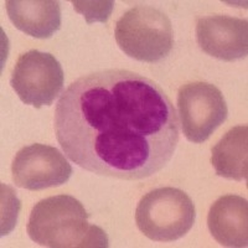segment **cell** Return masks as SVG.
Wrapping results in <instances>:
<instances>
[{
  "label": "cell",
  "instance_id": "cell-7",
  "mask_svg": "<svg viewBox=\"0 0 248 248\" xmlns=\"http://www.w3.org/2000/svg\"><path fill=\"white\" fill-rule=\"evenodd\" d=\"M12 174L16 186L39 191L67 183L72 175V167L59 149L35 143L17 152Z\"/></svg>",
  "mask_w": 248,
  "mask_h": 248
},
{
  "label": "cell",
  "instance_id": "cell-9",
  "mask_svg": "<svg viewBox=\"0 0 248 248\" xmlns=\"http://www.w3.org/2000/svg\"><path fill=\"white\" fill-rule=\"evenodd\" d=\"M207 226L212 237L225 247L248 246V203L238 195H225L210 209Z\"/></svg>",
  "mask_w": 248,
  "mask_h": 248
},
{
  "label": "cell",
  "instance_id": "cell-1",
  "mask_svg": "<svg viewBox=\"0 0 248 248\" xmlns=\"http://www.w3.org/2000/svg\"><path fill=\"white\" fill-rule=\"evenodd\" d=\"M57 141L79 168L119 180H143L171 160L180 129L174 105L153 79L128 70L79 77L55 113Z\"/></svg>",
  "mask_w": 248,
  "mask_h": 248
},
{
  "label": "cell",
  "instance_id": "cell-3",
  "mask_svg": "<svg viewBox=\"0 0 248 248\" xmlns=\"http://www.w3.org/2000/svg\"><path fill=\"white\" fill-rule=\"evenodd\" d=\"M114 36L124 54L150 63L165 59L174 45L168 15L148 5H137L124 13L117 21Z\"/></svg>",
  "mask_w": 248,
  "mask_h": 248
},
{
  "label": "cell",
  "instance_id": "cell-6",
  "mask_svg": "<svg viewBox=\"0 0 248 248\" xmlns=\"http://www.w3.org/2000/svg\"><path fill=\"white\" fill-rule=\"evenodd\" d=\"M181 128L186 139L200 144L226 121L229 109L223 94L209 82H190L178 93Z\"/></svg>",
  "mask_w": 248,
  "mask_h": 248
},
{
  "label": "cell",
  "instance_id": "cell-10",
  "mask_svg": "<svg viewBox=\"0 0 248 248\" xmlns=\"http://www.w3.org/2000/svg\"><path fill=\"white\" fill-rule=\"evenodd\" d=\"M9 19L15 28L36 39H50L61 28V5L55 0H8Z\"/></svg>",
  "mask_w": 248,
  "mask_h": 248
},
{
  "label": "cell",
  "instance_id": "cell-11",
  "mask_svg": "<svg viewBox=\"0 0 248 248\" xmlns=\"http://www.w3.org/2000/svg\"><path fill=\"white\" fill-rule=\"evenodd\" d=\"M248 127L238 125L226 133L212 148L211 163L218 176L232 180H247Z\"/></svg>",
  "mask_w": 248,
  "mask_h": 248
},
{
  "label": "cell",
  "instance_id": "cell-2",
  "mask_svg": "<svg viewBox=\"0 0 248 248\" xmlns=\"http://www.w3.org/2000/svg\"><path fill=\"white\" fill-rule=\"evenodd\" d=\"M88 217L77 199L57 195L34 206L26 230L31 240L45 247H108L106 232L98 226L90 225Z\"/></svg>",
  "mask_w": 248,
  "mask_h": 248
},
{
  "label": "cell",
  "instance_id": "cell-4",
  "mask_svg": "<svg viewBox=\"0 0 248 248\" xmlns=\"http://www.w3.org/2000/svg\"><path fill=\"white\" fill-rule=\"evenodd\" d=\"M195 205L176 187H158L145 194L136 210V222L152 241L172 242L185 236L195 223Z\"/></svg>",
  "mask_w": 248,
  "mask_h": 248
},
{
  "label": "cell",
  "instance_id": "cell-12",
  "mask_svg": "<svg viewBox=\"0 0 248 248\" xmlns=\"http://www.w3.org/2000/svg\"><path fill=\"white\" fill-rule=\"evenodd\" d=\"M75 10L85 16L87 24H93L96 21L99 23H107L109 16L112 15L113 8H114V1L112 0H99V1H93V0H85V1H78L74 0L72 1Z\"/></svg>",
  "mask_w": 248,
  "mask_h": 248
},
{
  "label": "cell",
  "instance_id": "cell-5",
  "mask_svg": "<svg viewBox=\"0 0 248 248\" xmlns=\"http://www.w3.org/2000/svg\"><path fill=\"white\" fill-rule=\"evenodd\" d=\"M65 75L54 55L31 50L17 59L10 85L19 98L29 106H51L61 94Z\"/></svg>",
  "mask_w": 248,
  "mask_h": 248
},
{
  "label": "cell",
  "instance_id": "cell-8",
  "mask_svg": "<svg viewBox=\"0 0 248 248\" xmlns=\"http://www.w3.org/2000/svg\"><path fill=\"white\" fill-rule=\"evenodd\" d=\"M196 39L201 50L210 56L227 62L243 59L248 54V21L227 15L200 17Z\"/></svg>",
  "mask_w": 248,
  "mask_h": 248
}]
</instances>
